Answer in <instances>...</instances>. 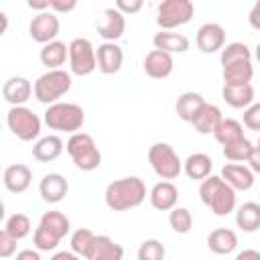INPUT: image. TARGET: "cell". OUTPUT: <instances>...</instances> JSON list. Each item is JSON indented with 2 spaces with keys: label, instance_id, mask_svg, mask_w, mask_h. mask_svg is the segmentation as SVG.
<instances>
[{
  "label": "cell",
  "instance_id": "6da1fadb",
  "mask_svg": "<svg viewBox=\"0 0 260 260\" xmlns=\"http://www.w3.org/2000/svg\"><path fill=\"white\" fill-rule=\"evenodd\" d=\"M106 205L114 211H128L146 199V185L140 177H122L112 181L104 193Z\"/></svg>",
  "mask_w": 260,
  "mask_h": 260
},
{
  "label": "cell",
  "instance_id": "7a4b0ae2",
  "mask_svg": "<svg viewBox=\"0 0 260 260\" xmlns=\"http://www.w3.org/2000/svg\"><path fill=\"white\" fill-rule=\"evenodd\" d=\"M199 197L211 213L225 217L236 209V191L221 179V175H209L199 185Z\"/></svg>",
  "mask_w": 260,
  "mask_h": 260
},
{
  "label": "cell",
  "instance_id": "3957f363",
  "mask_svg": "<svg viewBox=\"0 0 260 260\" xmlns=\"http://www.w3.org/2000/svg\"><path fill=\"white\" fill-rule=\"evenodd\" d=\"M45 124L51 128V130H57V132H69V134H75L81 130L83 122H85V112L81 106L77 104H71V102H57L53 106H49L45 110V116H43Z\"/></svg>",
  "mask_w": 260,
  "mask_h": 260
},
{
  "label": "cell",
  "instance_id": "277c9868",
  "mask_svg": "<svg viewBox=\"0 0 260 260\" xmlns=\"http://www.w3.org/2000/svg\"><path fill=\"white\" fill-rule=\"evenodd\" d=\"M65 150L71 156L73 165L81 171H95L102 162V152H100L93 136L87 132L71 134L69 140L65 142Z\"/></svg>",
  "mask_w": 260,
  "mask_h": 260
},
{
  "label": "cell",
  "instance_id": "5b68a950",
  "mask_svg": "<svg viewBox=\"0 0 260 260\" xmlns=\"http://www.w3.org/2000/svg\"><path fill=\"white\" fill-rule=\"evenodd\" d=\"M71 89V73L65 69H47L35 81V98L41 104L53 106Z\"/></svg>",
  "mask_w": 260,
  "mask_h": 260
},
{
  "label": "cell",
  "instance_id": "8992f818",
  "mask_svg": "<svg viewBox=\"0 0 260 260\" xmlns=\"http://www.w3.org/2000/svg\"><path fill=\"white\" fill-rule=\"evenodd\" d=\"M148 162L162 181L177 179L183 171V162L169 142H154L148 148Z\"/></svg>",
  "mask_w": 260,
  "mask_h": 260
},
{
  "label": "cell",
  "instance_id": "52a82bcc",
  "mask_svg": "<svg viewBox=\"0 0 260 260\" xmlns=\"http://www.w3.org/2000/svg\"><path fill=\"white\" fill-rule=\"evenodd\" d=\"M6 124L8 130L24 142L35 140L41 134V118L26 106H10L6 112Z\"/></svg>",
  "mask_w": 260,
  "mask_h": 260
},
{
  "label": "cell",
  "instance_id": "ba28073f",
  "mask_svg": "<svg viewBox=\"0 0 260 260\" xmlns=\"http://www.w3.org/2000/svg\"><path fill=\"white\" fill-rule=\"evenodd\" d=\"M69 69L79 77H85L98 69V53L89 39L77 37L69 43Z\"/></svg>",
  "mask_w": 260,
  "mask_h": 260
},
{
  "label": "cell",
  "instance_id": "9c48e42d",
  "mask_svg": "<svg viewBox=\"0 0 260 260\" xmlns=\"http://www.w3.org/2000/svg\"><path fill=\"white\" fill-rule=\"evenodd\" d=\"M195 14V6L191 0H162L158 4L156 22L162 30H171L187 24Z\"/></svg>",
  "mask_w": 260,
  "mask_h": 260
},
{
  "label": "cell",
  "instance_id": "30bf717a",
  "mask_svg": "<svg viewBox=\"0 0 260 260\" xmlns=\"http://www.w3.org/2000/svg\"><path fill=\"white\" fill-rule=\"evenodd\" d=\"M95 30L104 43H116L126 32V16L116 6L104 8L95 20Z\"/></svg>",
  "mask_w": 260,
  "mask_h": 260
},
{
  "label": "cell",
  "instance_id": "8fae6325",
  "mask_svg": "<svg viewBox=\"0 0 260 260\" xmlns=\"http://www.w3.org/2000/svg\"><path fill=\"white\" fill-rule=\"evenodd\" d=\"M59 28H61V22L57 18L55 12H39L37 16H32L30 24H28V32H30V39L41 43V45H47V43H53L57 41V35H59Z\"/></svg>",
  "mask_w": 260,
  "mask_h": 260
},
{
  "label": "cell",
  "instance_id": "7c38bea8",
  "mask_svg": "<svg viewBox=\"0 0 260 260\" xmlns=\"http://www.w3.org/2000/svg\"><path fill=\"white\" fill-rule=\"evenodd\" d=\"M195 43L201 53H207V55L217 53L225 47V30L217 22H205L203 26H199Z\"/></svg>",
  "mask_w": 260,
  "mask_h": 260
},
{
  "label": "cell",
  "instance_id": "4fadbf2b",
  "mask_svg": "<svg viewBox=\"0 0 260 260\" xmlns=\"http://www.w3.org/2000/svg\"><path fill=\"white\" fill-rule=\"evenodd\" d=\"M30 95H35V83H30L22 75L8 77L2 85V98L10 106H24L30 100Z\"/></svg>",
  "mask_w": 260,
  "mask_h": 260
},
{
  "label": "cell",
  "instance_id": "5bb4252c",
  "mask_svg": "<svg viewBox=\"0 0 260 260\" xmlns=\"http://www.w3.org/2000/svg\"><path fill=\"white\" fill-rule=\"evenodd\" d=\"M98 53V69L106 75H114L122 69L124 63V51L118 43H102L95 49Z\"/></svg>",
  "mask_w": 260,
  "mask_h": 260
},
{
  "label": "cell",
  "instance_id": "9a60e30c",
  "mask_svg": "<svg viewBox=\"0 0 260 260\" xmlns=\"http://www.w3.org/2000/svg\"><path fill=\"white\" fill-rule=\"evenodd\" d=\"M144 73L152 79H165L173 73V67H175V61H173V55L171 53H165L160 49H152L146 57H144Z\"/></svg>",
  "mask_w": 260,
  "mask_h": 260
},
{
  "label": "cell",
  "instance_id": "2e32d148",
  "mask_svg": "<svg viewBox=\"0 0 260 260\" xmlns=\"http://www.w3.org/2000/svg\"><path fill=\"white\" fill-rule=\"evenodd\" d=\"M221 179L234 189V191H248L254 187V173L250 167L242 162H228L221 169Z\"/></svg>",
  "mask_w": 260,
  "mask_h": 260
},
{
  "label": "cell",
  "instance_id": "e0dca14e",
  "mask_svg": "<svg viewBox=\"0 0 260 260\" xmlns=\"http://www.w3.org/2000/svg\"><path fill=\"white\" fill-rule=\"evenodd\" d=\"M30 181H32V171L22 162H14L4 169L2 183L10 193H16V195L24 193L30 187Z\"/></svg>",
  "mask_w": 260,
  "mask_h": 260
},
{
  "label": "cell",
  "instance_id": "ac0fdd59",
  "mask_svg": "<svg viewBox=\"0 0 260 260\" xmlns=\"http://www.w3.org/2000/svg\"><path fill=\"white\" fill-rule=\"evenodd\" d=\"M67 191H69V183L61 173H49L39 183V193H41L43 201H47V203L63 201Z\"/></svg>",
  "mask_w": 260,
  "mask_h": 260
},
{
  "label": "cell",
  "instance_id": "d6986e66",
  "mask_svg": "<svg viewBox=\"0 0 260 260\" xmlns=\"http://www.w3.org/2000/svg\"><path fill=\"white\" fill-rule=\"evenodd\" d=\"M148 197H150V205L154 209H158V211H171V209L177 207L179 189L171 181H160V183H156L150 189Z\"/></svg>",
  "mask_w": 260,
  "mask_h": 260
},
{
  "label": "cell",
  "instance_id": "ffe728a7",
  "mask_svg": "<svg viewBox=\"0 0 260 260\" xmlns=\"http://www.w3.org/2000/svg\"><path fill=\"white\" fill-rule=\"evenodd\" d=\"M122 258H124V248L104 234L95 236L91 250L85 256V260H122Z\"/></svg>",
  "mask_w": 260,
  "mask_h": 260
},
{
  "label": "cell",
  "instance_id": "44dd1931",
  "mask_svg": "<svg viewBox=\"0 0 260 260\" xmlns=\"http://www.w3.org/2000/svg\"><path fill=\"white\" fill-rule=\"evenodd\" d=\"M207 248L217 256L232 254L238 248V236L230 228H217L207 236Z\"/></svg>",
  "mask_w": 260,
  "mask_h": 260
},
{
  "label": "cell",
  "instance_id": "7402d4cb",
  "mask_svg": "<svg viewBox=\"0 0 260 260\" xmlns=\"http://www.w3.org/2000/svg\"><path fill=\"white\" fill-rule=\"evenodd\" d=\"M61 152H63V140L57 134L43 136L32 144V156L39 162H53L55 158L61 156Z\"/></svg>",
  "mask_w": 260,
  "mask_h": 260
},
{
  "label": "cell",
  "instance_id": "603a6c76",
  "mask_svg": "<svg viewBox=\"0 0 260 260\" xmlns=\"http://www.w3.org/2000/svg\"><path fill=\"white\" fill-rule=\"evenodd\" d=\"M223 120V114L221 110L215 106V104H207L199 110V114L193 118V128L199 132V134H213L219 126V122Z\"/></svg>",
  "mask_w": 260,
  "mask_h": 260
},
{
  "label": "cell",
  "instance_id": "cb8c5ba5",
  "mask_svg": "<svg viewBox=\"0 0 260 260\" xmlns=\"http://www.w3.org/2000/svg\"><path fill=\"white\" fill-rule=\"evenodd\" d=\"M39 59L47 69H61V65H65V61H69V45H65L63 41L47 43V45H43Z\"/></svg>",
  "mask_w": 260,
  "mask_h": 260
},
{
  "label": "cell",
  "instance_id": "d4e9b609",
  "mask_svg": "<svg viewBox=\"0 0 260 260\" xmlns=\"http://www.w3.org/2000/svg\"><path fill=\"white\" fill-rule=\"evenodd\" d=\"M205 106V98L197 91H185L177 98L175 102V110H177V116L183 120V122H193V118L199 114V110Z\"/></svg>",
  "mask_w": 260,
  "mask_h": 260
},
{
  "label": "cell",
  "instance_id": "484cf974",
  "mask_svg": "<svg viewBox=\"0 0 260 260\" xmlns=\"http://www.w3.org/2000/svg\"><path fill=\"white\" fill-rule=\"evenodd\" d=\"M221 98L228 106L232 108H250L254 104V87L252 83H246V85H223L221 89Z\"/></svg>",
  "mask_w": 260,
  "mask_h": 260
},
{
  "label": "cell",
  "instance_id": "4316f807",
  "mask_svg": "<svg viewBox=\"0 0 260 260\" xmlns=\"http://www.w3.org/2000/svg\"><path fill=\"white\" fill-rule=\"evenodd\" d=\"M152 43H154V49H160V51L171 53V55L173 53H185L191 47L189 39L183 32H171V30L156 32L154 39H152Z\"/></svg>",
  "mask_w": 260,
  "mask_h": 260
},
{
  "label": "cell",
  "instance_id": "83f0119b",
  "mask_svg": "<svg viewBox=\"0 0 260 260\" xmlns=\"http://www.w3.org/2000/svg\"><path fill=\"white\" fill-rule=\"evenodd\" d=\"M223 69V85H246L254 77L252 61H236L221 67Z\"/></svg>",
  "mask_w": 260,
  "mask_h": 260
},
{
  "label": "cell",
  "instance_id": "f1b7e54d",
  "mask_svg": "<svg viewBox=\"0 0 260 260\" xmlns=\"http://www.w3.org/2000/svg\"><path fill=\"white\" fill-rule=\"evenodd\" d=\"M211 156L205 154V152H195V154H189L187 160L183 162V171L189 179L193 181H203L211 175Z\"/></svg>",
  "mask_w": 260,
  "mask_h": 260
},
{
  "label": "cell",
  "instance_id": "f546056e",
  "mask_svg": "<svg viewBox=\"0 0 260 260\" xmlns=\"http://www.w3.org/2000/svg\"><path fill=\"white\" fill-rule=\"evenodd\" d=\"M236 225L242 232H256L260 230V203L246 201L236 209Z\"/></svg>",
  "mask_w": 260,
  "mask_h": 260
},
{
  "label": "cell",
  "instance_id": "4dcf8cb0",
  "mask_svg": "<svg viewBox=\"0 0 260 260\" xmlns=\"http://www.w3.org/2000/svg\"><path fill=\"white\" fill-rule=\"evenodd\" d=\"M213 136H215V140H217L221 146H225V144H230V142H234V140L244 138V128H242V124H240L238 120H234V118H223V120L219 122L217 130L213 132Z\"/></svg>",
  "mask_w": 260,
  "mask_h": 260
},
{
  "label": "cell",
  "instance_id": "1f68e13d",
  "mask_svg": "<svg viewBox=\"0 0 260 260\" xmlns=\"http://www.w3.org/2000/svg\"><path fill=\"white\" fill-rule=\"evenodd\" d=\"M252 150H254L252 142L244 136V138H240V140H234V142L225 144V146H223V156H225L230 162H248Z\"/></svg>",
  "mask_w": 260,
  "mask_h": 260
},
{
  "label": "cell",
  "instance_id": "d6a6232c",
  "mask_svg": "<svg viewBox=\"0 0 260 260\" xmlns=\"http://www.w3.org/2000/svg\"><path fill=\"white\" fill-rule=\"evenodd\" d=\"M95 236H98V234H93L89 228H77V230L71 234V240H69L71 252L77 254V256H81V258H85V256L89 254V250H91V244H93Z\"/></svg>",
  "mask_w": 260,
  "mask_h": 260
},
{
  "label": "cell",
  "instance_id": "836d02e7",
  "mask_svg": "<svg viewBox=\"0 0 260 260\" xmlns=\"http://www.w3.org/2000/svg\"><path fill=\"white\" fill-rule=\"evenodd\" d=\"M39 223H43L45 228H49V230H51L53 234H57L61 240L69 234V228H71L67 215L61 213V211H45V213L41 215V221H39Z\"/></svg>",
  "mask_w": 260,
  "mask_h": 260
},
{
  "label": "cell",
  "instance_id": "e575fe53",
  "mask_svg": "<svg viewBox=\"0 0 260 260\" xmlns=\"http://www.w3.org/2000/svg\"><path fill=\"white\" fill-rule=\"evenodd\" d=\"M2 230H6L14 240H22V238H26L30 234L32 223H30V217L28 215H24V213H12L6 219V223H4Z\"/></svg>",
  "mask_w": 260,
  "mask_h": 260
},
{
  "label": "cell",
  "instance_id": "d590c367",
  "mask_svg": "<svg viewBox=\"0 0 260 260\" xmlns=\"http://www.w3.org/2000/svg\"><path fill=\"white\" fill-rule=\"evenodd\" d=\"M236 61H252V51L248 49L246 43L234 41L221 49V67L228 63H236Z\"/></svg>",
  "mask_w": 260,
  "mask_h": 260
},
{
  "label": "cell",
  "instance_id": "8d00e7d4",
  "mask_svg": "<svg viewBox=\"0 0 260 260\" xmlns=\"http://www.w3.org/2000/svg\"><path fill=\"white\" fill-rule=\"evenodd\" d=\"M59 242H61V238L57 234H53L49 228H45L43 223H39L32 232V244L39 252H51L59 246Z\"/></svg>",
  "mask_w": 260,
  "mask_h": 260
},
{
  "label": "cell",
  "instance_id": "74e56055",
  "mask_svg": "<svg viewBox=\"0 0 260 260\" xmlns=\"http://www.w3.org/2000/svg\"><path fill=\"white\" fill-rule=\"evenodd\" d=\"M169 225L177 234L191 232V228H193V215H191V211L187 207H175V209H171V213H169Z\"/></svg>",
  "mask_w": 260,
  "mask_h": 260
},
{
  "label": "cell",
  "instance_id": "f35d334b",
  "mask_svg": "<svg viewBox=\"0 0 260 260\" xmlns=\"http://www.w3.org/2000/svg\"><path fill=\"white\" fill-rule=\"evenodd\" d=\"M165 246L162 242L150 238V240H144L140 246H138V252H136V258L138 260H165Z\"/></svg>",
  "mask_w": 260,
  "mask_h": 260
},
{
  "label": "cell",
  "instance_id": "ab89813d",
  "mask_svg": "<svg viewBox=\"0 0 260 260\" xmlns=\"http://www.w3.org/2000/svg\"><path fill=\"white\" fill-rule=\"evenodd\" d=\"M244 126L260 132V102H254L250 108L244 110Z\"/></svg>",
  "mask_w": 260,
  "mask_h": 260
},
{
  "label": "cell",
  "instance_id": "60d3db41",
  "mask_svg": "<svg viewBox=\"0 0 260 260\" xmlns=\"http://www.w3.org/2000/svg\"><path fill=\"white\" fill-rule=\"evenodd\" d=\"M16 242L18 240H14L6 230H2L0 232V256L2 258H10L16 252Z\"/></svg>",
  "mask_w": 260,
  "mask_h": 260
},
{
  "label": "cell",
  "instance_id": "b9f144b4",
  "mask_svg": "<svg viewBox=\"0 0 260 260\" xmlns=\"http://www.w3.org/2000/svg\"><path fill=\"white\" fill-rule=\"evenodd\" d=\"M114 6H116L124 16H126V14H136V12L142 8V0H130V2H128V0H118Z\"/></svg>",
  "mask_w": 260,
  "mask_h": 260
},
{
  "label": "cell",
  "instance_id": "7bdbcfd3",
  "mask_svg": "<svg viewBox=\"0 0 260 260\" xmlns=\"http://www.w3.org/2000/svg\"><path fill=\"white\" fill-rule=\"evenodd\" d=\"M49 4H51V10L55 12H71L77 6L75 0H49Z\"/></svg>",
  "mask_w": 260,
  "mask_h": 260
},
{
  "label": "cell",
  "instance_id": "ee69618b",
  "mask_svg": "<svg viewBox=\"0 0 260 260\" xmlns=\"http://www.w3.org/2000/svg\"><path fill=\"white\" fill-rule=\"evenodd\" d=\"M248 22H250L252 28L260 30V0L252 6V10H250V14H248Z\"/></svg>",
  "mask_w": 260,
  "mask_h": 260
},
{
  "label": "cell",
  "instance_id": "f6af8a7d",
  "mask_svg": "<svg viewBox=\"0 0 260 260\" xmlns=\"http://www.w3.org/2000/svg\"><path fill=\"white\" fill-rule=\"evenodd\" d=\"M248 167L252 169V173L256 175H260V146H254V150H252V154H250V158H248Z\"/></svg>",
  "mask_w": 260,
  "mask_h": 260
},
{
  "label": "cell",
  "instance_id": "bcb514c9",
  "mask_svg": "<svg viewBox=\"0 0 260 260\" xmlns=\"http://www.w3.org/2000/svg\"><path fill=\"white\" fill-rule=\"evenodd\" d=\"M16 260H41V254H39V250L26 248V250H20L16 254Z\"/></svg>",
  "mask_w": 260,
  "mask_h": 260
},
{
  "label": "cell",
  "instance_id": "7dc6e473",
  "mask_svg": "<svg viewBox=\"0 0 260 260\" xmlns=\"http://www.w3.org/2000/svg\"><path fill=\"white\" fill-rule=\"evenodd\" d=\"M234 260H260V252H258V250L248 248V250H242Z\"/></svg>",
  "mask_w": 260,
  "mask_h": 260
},
{
  "label": "cell",
  "instance_id": "c3c4849f",
  "mask_svg": "<svg viewBox=\"0 0 260 260\" xmlns=\"http://www.w3.org/2000/svg\"><path fill=\"white\" fill-rule=\"evenodd\" d=\"M51 260H85V258H81V256H77L73 252H57Z\"/></svg>",
  "mask_w": 260,
  "mask_h": 260
},
{
  "label": "cell",
  "instance_id": "681fc988",
  "mask_svg": "<svg viewBox=\"0 0 260 260\" xmlns=\"http://www.w3.org/2000/svg\"><path fill=\"white\" fill-rule=\"evenodd\" d=\"M0 18H2V32H0V35H4V32H6V24H8V22H6V14L0 12Z\"/></svg>",
  "mask_w": 260,
  "mask_h": 260
},
{
  "label": "cell",
  "instance_id": "f907efd6",
  "mask_svg": "<svg viewBox=\"0 0 260 260\" xmlns=\"http://www.w3.org/2000/svg\"><path fill=\"white\" fill-rule=\"evenodd\" d=\"M256 59H258V63H260V43H258V47H256Z\"/></svg>",
  "mask_w": 260,
  "mask_h": 260
},
{
  "label": "cell",
  "instance_id": "816d5d0a",
  "mask_svg": "<svg viewBox=\"0 0 260 260\" xmlns=\"http://www.w3.org/2000/svg\"><path fill=\"white\" fill-rule=\"evenodd\" d=\"M258 146H260V136H258Z\"/></svg>",
  "mask_w": 260,
  "mask_h": 260
}]
</instances>
